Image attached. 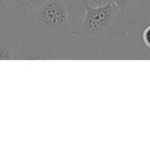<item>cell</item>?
Listing matches in <instances>:
<instances>
[{
    "mask_svg": "<svg viewBox=\"0 0 150 151\" xmlns=\"http://www.w3.org/2000/svg\"><path fill=\"white\" fill-rule=\"evenodd\" d=\"M135 20L124 13L113 2L84 4L80 28L73 36L94 45L116 46L130 32Z\"/></svg>",
    "mask_w": 150,
    "mask_h": 151,
    "instance_id": "cell-1",
    "label": "cell"
},
{
    "mask_svg": "<svg viewBox=\"0 0 150 151\" xmlns=\"http://www.w3.org/2000/svg\"><path fill=\"white\" fill-rule=\"evenodd\" d=\"M22 23L51 43L73 36L80 28L65 0H45Z\"/></svg>",
    "mask_w": 150,
    "mask_h": 151,
    "instance_id": "cell-2",
    "label": "cell"
},
{
    "mask_svg": "<svg viewBox=\"0 0 150 151\" xmlns=\"http://www.w3.org/2000/svg\"><path fill=\"white\" fill-rule=\"evenodd\" d=\"M13 23L24 22L45 0H3Z\"/></svg>",
    "mask_w": 150,
    "mask_h": 151,
    "instance_id": "cell-3",
    "label": "cell"
},
{
    "mask_svg": "<svg viewBox=\"0 0 150 151\" xmlns=\"http://www.w3.org/2000/svg\"><path fill=\"white\" fill-rule=\"evenodd\" d=\"M19 45L11 33L0 34V60L18 58Z\"/></svg>",
    "mask_w": 150,
    "mask_h": 151,
    "instance_id": "cell-4",
    "label": "cell"
},
{
    "mask_svg": "<svg viewBox=\"0 0 150 151\" xmlns=\"http://www.w3.org/2000/svg\"><path fill=\"white\" fill-rule=\"evenodd\" d=\"M113 2L124 13L135 20V12L141 9L145 4H148L147 0H110Z\"/></svg>",
    "mask_w": 150,
    "mask_h": 151,
    "instance_id": "cell-5",
    "label": "cell"
},
{
    "mask_svg": "<svg viewBox=\"0 0 150 151\" xmlns=\"http://www.w3.org/2000/svg\"><path fill=\"white\" fill-rule=\"evenodd\" d=\"M11 16L3 0H0V34L11 33L12 27Z\"/></svg>",
    "mask_w": 150,
    "mask_h": 151,
    "instance_id": "cell-6",
    "label": "cell"
},
{
    "mask_svg": "<svg viewBox=\"0 0 150 151\" xmlns=\"http://www.w3.org/2000/svg\"><path fill=\"white\" fill-rule=\"evenodd\" d=\"M91 1L92 0H65L73 17L80 23V25L84 12V4L87 3L90 4Z\"/></svg>",
    "mask_w": 150,
    "mask_h": 151,
    "instance_id": "cell-7",
    "label": "cell"
},
{
    "mask_svg": "<svg viewBox=\"0 0 150 151\" xmlns=\"http://www.w3.org/2000/svg\"><path fill=\"white\" fill-rule=\"evenodd\" d=\"M142 41L146 47L150 49V23L144 28L142 32Z\"/></svg>",
    "mask_w": 150,
    "mask_h": 151,
    "instance_id": "cell-8",
    "label": "cell"
},
{
    "mask_svg": "<svg viewBox=\"0 0 150 151\" xmlns=\"http://www.w3.org/2000/svg\"><path fill=\"white\" fill-rule=\"evenodd\" d=\"M107 0H92L90 4H104Z\"/></svg>",
    "mask_w": 150,
    "mask_h": 151,
    "instance_id": "cell-9",
    "label": "cell"
},
{
    "mask_svg": "<svg viewBox=\"0 0 150 151\" xmlns=\"http://www.w3.org/2000/svg\"><path fill=\"white\" fill-rule=\"evenodd\" d=\"M147 3H148L149 5H150V0H147Z\"/></svg>",
    "mask_w": 150,
    "mask_h": 151,
    "instance_id": "cell-10",
    "label": "cell"
},
{
    "mask_svg": "<svg viewBox=\"0 0 150 151\" xmlns=\"http://www.w3.org/2000/svg\"><path fill=\"white\" fill-rule=\"evenodd\" d=\"M149 23H150V12H149Z\"/></svg>",
    "mask_w": 150,
    "mask_h": 151,
    "instance_id": "cell-11",
    "label": "cell"
}]
</instances>
